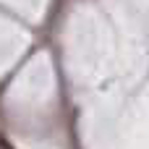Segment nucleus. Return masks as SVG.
Returning a JSON list of instances; mask_svg holds the SVG:
<instances>
[{
    "label": "nucleus",
    "mask_w": 149,
    "mask_h": 149,
    "mask_svg": "<svg viewBox=\"0 0 149 149\" xmlns=\"http://www.w3.org/2000/svg\"><path fill=\"white\" fill-rule=\"evenodd\" d=\"M0 149H5V144H3V139H0Z\"/></svg>",
    "instance_id": "obj_1"
}]
</instances>
